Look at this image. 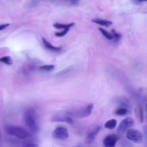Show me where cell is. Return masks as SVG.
<instances>
[{
	"label": "cell",
	"instance_id": "cell-23",
	"mask_svg": "<svg viewBox=\"0 0 147 147\" xmlns=\"http://www.w3.org/2000/svg\"><path fill=\"white\" fill-rule=\"evenodd\" d=\"M24 146H37L38 145L37 144H35L33 143H29L27 144H25Z\"/></svg>",
	"mask_w": 147,
	"mask_h": 147
},
{
	"label": "cell",
	"instance_id": "cell-24",
	"mask_svg": "<svg viewBox=\"0 0 147 147\" xmlns=\"http://www.w3.org/2000/svg\"><path fill=\"white\" fill-rule=\"evenodd\" d=\"M138 2H144V1H147V0H137Z\"/></svg>",
	"mask_w": 147,
	"mask_h": 147
},
{
	"label": "cell",
	"instance_id": "cell-18",
	"mask_svg": "<svg viewBox=\"0 0 147 147\" xmlns=\"http://www.w3.org/2000/svg\"><path fill=\"white\" fill-rule=\"evenodd\" d=\"M111 33L113 34V39H114V40L115 41H119V40H120V38H121V34H119V33H118V32H117L115 30H114V29H113L112 30H111Z\"/></svg>",
	"mask_w": 147,
	"mask_h": 147
},
{
	"label": "cell",
	"instance_id": "cell-21",
	"mask_svg": "<svg viewBox=\"0 0 147 147\" xmlns=\"http://www.w3.org/2000/svg\"><path fill=\"white\" fill-rule=\"evenodd\" d=\"M65 1H67L71 5H77L79 3V0H65Z\"/></svg>",
	"mask_w": 147,
	"mask_h": 147
},
{
	"label": "cell",
	"instance_id": "cell-5",
	"mask_svg": "<svg viewBox=\"0 0 147 147\" xmlns=\"http://www.w3.org/2000/svg\"><path fill=\"white\" fill-rule=\"evenodd\" d=\"M134 124V120L130 117H127L124 119H123L120 123L119 126L117 129V133L119 136L123 135L124 133L130 129Z\"/></svg>",
	"mask_w": 147,
	"mask_h": 147
},
{
	"label": "cell",
	"instance_id": "cell-17",
	"mask_svg": "<svg viewBox=\"0 0 147 147\" xmlns=\"http://www.w3.org/2000/svg\"><path fill=\"white\" fill-rule=\"evenodd\" d=\"M55 68V65L53 64H47L41 65L40 67V68L42 70L45 71H50L53 69Z\"/></svg>",
	"mask_w": 147,
	"mask_h": 147
},
{
	"label": "cell",
	"instance_id": "cell-11",
	"mask_svg": "<svg viewBox=\"0 0 147 147\" xmlns=\"http://www.w3.org/2000/svg\"><path fill=\"white\" fill-rule=\"evenodd\" d=\"M92 21L95 24H99L100 25L102 26H106V27H109L110 25H112L113 22L110 21H108V20H102V19H99V18H95L92 20Z\"/></svg>",
	"mask_w": 147,
	"mask_h": 147
},
{
	"label": "cell",
	"instance_id": "cell-7",
	"mask_svg": "<svg viewBox=\"0 0 147 147\" xmlns=\"http://www.w3.org/2000/svg\"><path fill=\"white\" fill-rule=\"evenodd\" d=\"M119 139V136L117 134H111L107 136L103 141V145L106 147H114Z\"/></svg>",
	"mask_w": 147,
	"mask_h": 147
},
{
	"label": "cell",
	"instance_id": "cell-4",
	"mask_svg": "<svg viewBox=\"0 0 147 147\" xmlns=\"http://www.w3.org/2000/svg\"><path fill=\"white\" fill-rule=\"evenodd\" d=\"M126 138L135 144H141L143 141V134L140 131L135 129H130L126 131Z\"/></svg>",
	"mask_w": 147,
	"mask_h": 147
},
{
	"label": "cell",
	"instance_id": "cell-2",
	"mask_svg": "<svg viewBox=\"0 0 147 147\" xmlns=\"http://www.w3.org/2000/svg\"><path fill=\"white\" fill-rule=\"evenodd\" d=\"M5 129L7 134L20 139H26L31 136V134L28 131L21 127L7 125Z\"/></svg>",
	"mask_w": 147,
	"mask_h": 147
},
{
	"label": "cell",
	"instance_id": "cell-1",
	"mask_svg": "<svg viewBox=\"0 0 147 147\" xmlns=\"http://www.w3.org/2000/svg\"><path fill=\"white\" fill-rule=\"evenodd\" d=\"M24 122L29 129V130L33 133H36L38 130V127L37 123V116L36 111L33 109H29L26 110L24 115Z\"/></svg>",
	"mask_w": 147,
	"mask_h": 147
},
{
	"label": "cell",
	"instance_id": "cell-20",
	"mask_svg": "<svg viewBox=\"0 0 147 147\" xmlns=\"http://www.w3.org/2000/svg\"><path fill=\"white\" fill-rule=\"evenodd\" d=\"M138 110H139V114H140V119L141 122H143V110L141 106H139Z\"/></svg>",
	"mask_w": 147,
	"mask_h": 147
},
{
	"label": "cell",
	"instance_id": "cell-16",
	"mask_svg": "<svg viewBox=\"0 0 147 147\" xmlns=\"http://www.w3.org/2000/svg\"><path fill=\"white\" fill-rule=\"evenodd\" d=\"M127 113V109L125 107L118 108L115 111V114H117L118 115H124L126 114Z\"/></svg>",
	"mask_w": 147,
	"mask_h": 147
},
{
	"label": "cell",
	"instance_id": "cell-6",
	"mask_svg": "<svg viewBox=\"0 0 147 147\" xmlns=\"http://www.w3.org/2000/svg\"><path fill=\"white\" fill-rule=\"evenodd\" d=\"M52 136L56 140H64L67 139L68 136V131L67 128L62 126L56 127L52 132Z\"/></svg>",
	"mask_w": 147,
	"mask_h": 147
},
{
	"label": "cell",
	"instance_id": "cell-13",
	"mask_svg": "<svg viewBox=\"0 0 147 147\" xmlns=\"http://www.w3.org/2000/svg\"><path fill=\"white\" fill-rule=\"evenodd\" d=\"M117 121L115 119H111L105 123V127L108 129H113L117 125Z\"/></svg>",
	"mask_w": 147,
	"mask_h": 147
},
{
	"label": "cell",
	"instance_id": "cell-10",
	"mask_svg": "<svg viewBox=\"0 0 147 147\" xmlns=\"http://www.w3.org/2000/svg\"><path fill=\"white\" fill-rule=\"evenodd\" d=\"M42 42L44 44V47L48 50L51 51H53V52H58L60 51L61 49V47H55L52 45L48 40H47L45 38H42Z\"/></svg>",
	"mask_w": 147,
	"mask_h": 147
},
{
	"label": "cell",
	"instance_id": "cell-14",
	"mask_svg": "<svg viewBox=\"0 0 147 147\" xmlns=\"http://www.w3.org/2000/svg\"><path fill=\"white\" fill-rule=\"evenodd\" d=\"M0 62H2L7 65H11L13 63V60L10 56H3L0 58Z\"/></svg>",
	"mask_w": 147,
	"mask_h": 147
},
{
	"label": "cell",
	"instance_id": "cell-9",
	"mask_svg": "<svg viewBox=\"0 0 147 147\" xmlns=\"http://www.w3.org/2000/svg\"><path fill=\"white\" fill-rule=\"evenodd\" d=\"M52 121L64 122L70 124H72L74 123L73 119L69 115H55L52 117Z\"/></svg>",
	"mask_w": 147,
	"mask_h": 147
},
{
	"label": "cell",
	"instance_id": "cell-15",
	"mask_svg": "<svg viewBox=\"0 0 147 147\" xmlns=\"http://www.w3.org/2000/svg\"><path fill=\"white\" fill-rule=\"evenodd\" d=\"M99 31L101 32V33L108 40H112L113 39V34L112 33H110L109 32H108L107 31H106V30H105L103 28H99Z\"/></svg>",
	"mask_w": 147,
	"mask_h": 147
},
{
	"label": "cell",
	"instance_id": "cell-12",
	"mask_svg": "<svg viewBox=\"0 0 147 147\" xmlns=\"http://www.w3.org/2000/svg\"><path fill=\"white\" fill-rule=\"evenodd\" d=\"M75 25V22H71L69 24H61V23H55V24H53V27L56 28V29H67V28H69L72 27L74 25Z\"/></svg>",
	"mask_w": 147,
	"mask_h": 147
},
{
	"label": "cell",
	"instance_id": "cell-8",
	"mask_svg": "<svg viewBox=\"0 0 147 147\" xmlns=\"http://www.w3.org/2000/svg\"><path fill=\"white\" fill-rule=\"evenodd\" d=\"M100 126H96L94 128H92L87 134V136L85 139V143L86 144H91L94 140L95 139L96 136L98 133V132L100 130Z\"/></svg>",
	"mask_w": 147,
	"mask_h": 147
},
{
	"label": "cell",
	"instance_id": "cell-3",
	"mask_svg": "<svg viewBox=\"0 0 147 147\" xmlns=\"http://www.w3.org/2000/svg\"><path fill=\"white\" fill-rule=\"evenodd\" d=\"M93 107L94 105L92 103H90L84 107H82L80 109H76L75 110H71V111L68 112V113L77 118L87 117L91 114L93 109Z\"/></svg>",
	"mask_w": 147,
	"mask_h": 147
},
{
	"label": "cell",
	"instance_id": "cell-19",
	"mask_svg": "<svg viewBox=\"0 0 147 147\" xmlns=\"http://www.w3.org/2000/svg\"><path fill=\"white\" fill-rule=\"evenodd\" d=\"M69 30V28H67V29H64L63 31L61 32H56L55 33V36L56 37H63L64 36H65L67 32H68V30Z\"/></svg>",
	"mask_w": 147,
	"mask_h": 147
},
{
	"label": "cell",
	"instance_id": "cell-22",
	"mask_svg": "<svg viewBox=\"0 0 147 147\" xmlns=\"http://www.w3.org/2000/svg\"><path fill=\"white\" fill-rule=\"evenodd\" d=\"M9 25H10L9 24H4L0 25V30H3V29H6Z\"/></svg>",
	"mask_w": 147,
	"mask_h": 147
}]
</instances>
